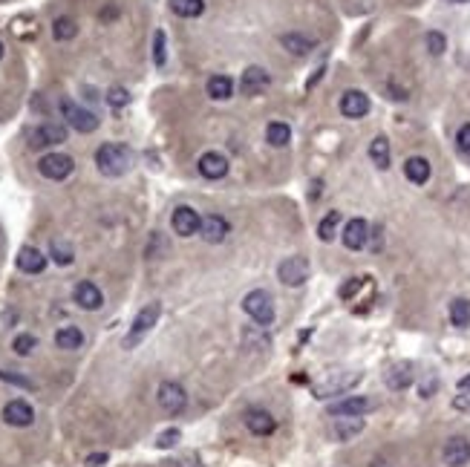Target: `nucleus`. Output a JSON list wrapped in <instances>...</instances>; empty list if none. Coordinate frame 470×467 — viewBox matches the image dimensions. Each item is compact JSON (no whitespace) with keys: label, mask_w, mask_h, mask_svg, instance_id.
<instances>
[{"label":"nucleus","mask_w":470,"mask_h":467,"mask_svg":"<svg viewBox=\"0 0 470 467\" xmlns=\"http://www.w3.org/2000/svg\"><path fill=\"white\" fill-rule=\"evenodd\" d=\"M38 346V338L35 335H29V332H24V335H17L15 338V343H12V349L17 355H32V349Z\"/></svg>","instance_id":"obj_36"},{"label":"nucleus","mask_w":470,"mask_h":467,"mask_svg":"<svg viewBox=\"0 0 470 467\" xmlns=\"http://www.w3.org/2000/svg\"><path fill=\"white\" fill-rule=\"evenodd\" d=\"M231 92H234V81L228 75H211L208 78V95L211 99L225 101V99H231Z\"/></svg>","instance_id":"obj_25"},{"label":"nucleus","mask_w":470,"mask_h":467,"mask_svg":"<svg viewBox=\"0 0 470 467\" xmlns=\"http://www.w3.org/2000/svg\"><path fill=\"white\" fill-rule=\"evenodd\" d=\"M280 44L291 52V55H309L311 49H315V44L309 41V38H303V35H298V32H289V35H283L280 38Z\"/></svg>","instance_id":"obj_28"},{"label":"nucleus","mask_w":470,"mask_h":467,"mask_svg":"<svg viewBox=\"0 0 470 467\" xmlns=\"http://www.w3.org/2000/svg\"><path fill=\"white\" fill-rule=\"evenodd\" d=\"M456 147H459L464 156H470V124H462V127H459V133H456Z\"/></svg>","instance_id":"obj_39"},{"label":"nucleus","mask_w":470,"mask_h":467,"mask_svg":"<svg viewBox=\"0 0 470 467\" xmlns=\"http://www.w3.org/2000/svg\"><path fill=\"white\" fill-rule=\"evenodd\" d=\"M165 61H168V52H165V32H162V29H156V35H153V64H156V67H165Z\"/></svg>","instance_id":"obj_35"},{"label":"nucleus","mask_w":470,"mask_h":467,"mask_svg":"<svg viewBox=\"0 0 470 467\" xmlns=\"http://www.w3.org/2000/svg\"><path fill=\"white\" fill-rule=\"evenodd\" d=\"M404 177L413 185H424L430 179V162L424 159V156H410V159L404 162Z\"/></svg>","instance_id":"obj_22"},{"label":"nucleus","mask_w":470,"mask_h":467,"mask_svg":"<svg viewBox=\"0 0 470 467\" xmlns=\"http://www.w3.org/2000/svg\"><path fill=\"white\" fill-rule=\"evenodd\" d=\"M170 225H173V231L179 234V237H193V234L200 231L202 220H200V213L193 211V208H188V205H179V208L173 211Z\"/></svg>","instance_id":"obj_10"},{"label":"nucleus","mask_w":470,"mask_h":467,"mask_svg":"<svg viewBox=\"0 0 470 467\" xmlns=\"http://www.w3.org/2000/svg\"><path fill=\"white\" fill-rule=\"evenodd\" d=\"M104 461H107V453H95V456L87 459V467H99V464H104Z\"/></svg>","instance_id":"obj_43"},{"label":"nucleus","mask_w":470,"mask_h":467,"mask_svg":"<svg viewBox=\"0 0 470 467\" xmlns=\"http://www.w3.org/2000/svg\"><path fill=\"white\" fill-rule=\"evenodd\" d=\"M450 3H464V0H450Z\"/></svg>","instance_id":"obj_45"},{"label":"nucleus","mask_w":470,"mask_h":467,"mask_svg":"<svg viewBox=\"0 0 470 467\" xmlns=\"http://www.w3.org/2000/svg\"><path fill=\"white\" fill-rule=\"evenodd\" d=\"M361 381V372H349V375H332L321 384H315V398H332V395H341L346 393L349 386H355Z\"/></svg>","instance_id":"obj_8"},{"label":"nucleus","mask_w":470,"mask_h":467,"mask_svg":"<svg viewBox=\"0 0 470 467\" xmlns=\"http://www.w3.org/2000/svg\"><path fill=\"white\" fill-rule=\"evenodd\" d=\"M338 225H341V211H329L326 217L321 220V225H318V237L323 243H332L335 240V234H338Z\"/></svg>","instance_id":"obj_30"},{"label":"nucleus","mask_w":470,"mask_h":467,"mask_svg":"<svg viewBox=\"0 0 470 467\" xmlns=\"http://www.w3.org/2000/svg\"><path fill=\"white\" fill-rule=\"evenodd\" d=\"M95 165H99V170L104 173V177H124V173L130 170L133 165V153L127 145H115V142H107L102 145L99 150H95Z\"/></svg>","instance_id":"obj_1"},{"label":"nucleus","mask_w":470,"mask_h":467,"mask_svg":"<svg viewBox=\"0 0 470 467\" xmlns=\"http://www.w3.org/2000/svg\"><path fill=\"white\" fill-rule=\"evenodd\" d=\"M369 159L375 162V167H381V170L389 167V142H387V136H375V139H372Z\"/></svg>","instance_id":"obj_26"},{"label":"nucleus","mask_w":470,"mask_h":467,"mask_svg":"<svg viewBox=\"0 0 470 467\" xmlns=\"http://www.w3.org/2000/svg\"><path fill=\"white\" fill-rule=\"evenodd\" d=\"M361 286H364V280H361V277H352V280H349V283L341 288V297H343V300H349V297L355 295V291H358Z\"/></svg>","instance_id":"obj_42"},{"label":"nucleus","mask_w":470,"mask_h":467,"mask_svg":"<svg viewBox=\"0 0 470 467\" xmlns=\"http://www.w3.org/2000/svg\"><path fill=\"white\" fill-rule=\"evenodd\" d=\"M441 459H444V464H447V467H464V464L470 461V441H467L464 436H453V439H447Z\"/></svg>","instance_id":"obj_12"},{"label":"nucleus","mask_w":470,"mask_h":467,"mask_svg":"<svg viewBox=\"0 0 470 467\" xmlns=\"http://www.w3.org/2000/svg\"><path fill=\"white\" fill-rule=\"evenodd\" d=\"M75 35H78V24L72 21V17H58V21L52 24V38L55 41H72Z\"/></svg>","instance_id":"obj_33"},{"label":"nucleus","mask_w":470,"mask_h":467,"mask_svg":"<svg viewBox=\"0 0 470 467\" xmlns=\"http://www.w3.org/2000/svg\"><path fill=\"white\" fill-rule=\"evenodd\" d=\"M444 49H447V38L441 32H427V52L439 58L444 55Z\"/></svg>","instance_id":"obj_38"},{"label":"nucleus","mask_w":470,"mask_h":467,"mask_svg":"<svg viewBox=\"0 0 470 467\" xmlns=\"http://www.w3.org/2000/svg\"><path fill=\"white\" fill-rule=\"evenodd\" d=\"M413 363H407V361H401V363H393L389 366V372L384 375V381H387V386L389 389H407L410 384H413Z\"/></svg>","instance_id":"obj_20"},{"label":"nucleus","mask_w":470,"mask_h":467,"mask_svg":"<svg viewBox=\"0 0 470 467\" xmlns=\"http://www.w3.org/2000/svg\"><path fill=\"white\" fill-rule=\"evenodd\" d=\"M72 300L81 306V309H87V311H95V309H102V303H104V295H102V288L95 286V283H90V280H81L75 288H72Z\"/></svg>","instance_id":"obj_13"},{"label":"nucleus","mask_w":470,"mask_h":467,"mask_svg":"<svg viewBox=\"0 0 470 467\" xmlns=\"http://www.w3.org/2000/svg\"><path fill=\"white\" fill-rule=\"evenodd\" d=\"M266 142H268L271 147H286V145L291 142V127L283 124V122H271V124L266 127Z\"/></svg>","instance_id":"obj_27"},{"label":"nucleus","mask_w":470,"mask_h":467,"mask_svg":"<svg viewBox=\"0 0 470 467\" xmlns=\"http://www.w3.org/2000/svg\"><path fill=\"white\" fill-rule=\"evenodd\" d=\"M3 421L6 424H12V427H29L32 421H35V410L26 404V401H9L6 407H3Z\"/></svg>","instance_id":"obj_16"},{"label":"nucleus","mask_w":470,"mask_h":467,"mask_svg":"<svg viewBox=\"0 0 470 467\" xmlns=\"http://www.w3.org/2000/svg\"><path fill=\"white\" fill-rule=\"evenodd\" d=\"M61 115L67 119V124L78 133H92V130H99V119H95V113L84 110V107H78L75 101L64 99L61 101Z\"/></svg>","instance_id":"obj_5"},{"label":"nucleus","mask_w":470,"mask_h":467,"mask_svg":"<svg viewBox=\"0 0 470 467\" xmlns=\"http://www.w3.org/2000/svg\"><path fill=\"white\" fill-rule=\"evenodd\" d=\"M243 309H245V315L254 318V323H260V326H271L274 320V303L268 297V291H251V295H245L243 300Z\"/></svg>","instance_id":"obj_3"},{"label":"nucleus","mask_w":470,"mask_h":467,"mask_svg":"<svg viewBox=\"0 0 470 467\" xmlns=\"http://www.w3.org/2000/svg\"><path fill=\"white\" fill-rule=\"evenodd\" d=\"M369 410H372V401L364 398V395H352V398H343V401L329 407V413L338 416V418H361Z\"/></svg>","instance_id":"obj_11"},{"label":"nucleus","mask_w":470,"mask_h":467,"mask_svg":"<svg viewBox=\"0 0 470 467\" xmlns=\"http://www.w3.org/2000/svg\"><path fill=\"white\" fill-rule=\"evenodd\" d=\"M0 381H6V384H17V386H26V389H32V381H29V378L12 375V372H6V369H0Z\"/></svg>","instance_id":"obj_40"},{"label":"nucleus","mask_w":470,"mask_h":467,"mask_svg":"<svg viewBox=\"0 0 470 467\" xmlns=\"http://www.w3.org/2000/svg\"><path fill=\"white\" fill-rule=\"evenodd\" d=\"M107 104L115 107V110H122L124 104H130V92L124 87H110L107 90Z\"/></svg>","instance_id":"obj_37"},{"label":"nucleus","mask_w":470,"mask_h":467,"mask_svg":"<svg viewBox=\"0 0 470 467\" xmlns=\"http://www.w3.org/2000/svg\"><path fill=\"white\" fill-rule=\"evenodd\" d=\"M200 231H202V240H205V243H222V240L228 237L231 225H228L225 217H220V213H211V217L202 220Z\"/></svg>","instance_id":"obj_18"},{"label":"nucleus","mask_w":470,"mask_h":467,"mask_svg":"<svg viewBox=\"0 0 470 467\" xmlns=\"http://www.w3.org/2000/svg\"><path fill=\"white\" fill-rule=\"evenodd\" d=\"M268 87V72L263 67H248L243 72V92L245 95H257Z\"/></svg>","instance_id":"obj_23"},{"label":"nucleus","mask_w":470,"mask_h":467,"mask_svg":"<svg viewBox=\"0 0 470 467\" xmlns=\"http://www.w3.org/2000/svg\"><path fill=\"white\" fill-rule=\"evenodd\" d=\"M200 173L205 179H222L225 173H228V159L222 153H202L200 156Z\"/></svg>","instance_id":"obj_17"},{"label":"nucleus","mask_w":470,"mask_h":467,"mask_svg":"<svg viewBox=\"0 0 470 467\" xmlns=\"http://www.w3.org/2000/svg\"><path fill=\"white\" fill-rule=\"evenodd\" d=\"M366 240H369V225H366V220L355 217V220H349V222L343 225V245H346L349 251H361V248L366 245Z\"/></svg>","instance_id":"obj_15"},{"label":"nucleus","mask_w":470,"mask_h":467,"mask_svg":"<svg viewBox=\"0 0 470 467\" xmlns=\"http://www.w3.org/2000/svg\"><path fill=\"white\" fill-rule=\"evenodd\" d=\"M459 389H470V375H467V378H462V381H459Z\"/></svg>","instance_id":"obj_44"},{"label":"nucleus","mask_w":470,"mask_h":467,"mask_svg":"<svg viewBox=\"0 0 470 467\" xmlns=\"http://www.w3.org/2000/svg\"><path fill=\"white\" fill-rule=\"evenodd\" d=\"M277 277H280V283H286V286H303V283L309 280V263H306L303 257H289V260L280 263Z\"/></svg>","instance_id":"obj_9"},{"label":"nucleus","mask_w":470,"mask_h":467,"mask_svg":"<svg viewBox=\"0 0 470 467\" xmlns=\"http://www.w3.org/2000/svg\"><path fill=\"white\" fill-rule=\"evenodd\" d=\"M170 9L179 17H200L205 12V0H170Z\"/></svg>","instance_id":"obj_29"},{"label":"nucleus","mask_w":470,"mask_h":467,"mask_svg":"<svg viewBox=\"0 0 470 467\" xmlns=\"http://www.w3.org/2000/svg\"><path fill=\"white\" fill-rule=\"evenodd\" d=\"M17 268H21L24 275H41V271L47 268V257L38 248L24 245L21 251H17Z\"/></svg>","instance_id":"obj_19"},{"label":"nucleus","mask_w":470,"mask_h":467,"mask_svg":"<svg viewBox=\"0 0 470 467\" xmlns=\"http://www.w3.org/2000/svg\"><path fill=\"white\" fill-rule=\"evenodd\" d=\"M176 441H179V430H165V433L159 436V441H156V444H159L162 450H168V447H173Z\"/></svg>","instance_id":"obj_41"},{"label":"nucleus","mask_w":470,"mask_h":467,"mask_svg":"<svg viewBox=\"0 0 470 467\" xmlns=\"http://www.w3.org/2000/svg\"><path fill=\"white\" fill-rule=\"evenodd\" d=\"M49 254H52V260L58 263V265H70L72 263V248H70V243H61V240H52V245H49Z\"/></svg>","instance_id":"obj_34"},{"label":"nucleus","mask_w":470,"mask_h":467,"mask_svg":"<svg viewBox=\"0 0 470 467\" xmlns=\"http://www.w3.org/2000/svg\"><path fill=\"white\" fill-rule=\"evenodd\" d=\"M159 311H162L159 303H147V306L139 311V315H136L130 332H127V338H124V349H133L136 343H139V341L150 332V329L156 326V320H159Z\"/></svg>","instance_id":"obj_2"},{"label":"nucleus","mask_w":470,"mask_h":467,"mask_svg":"<svg viewBox=\"0 0 470 467\" xmlns=\"http://www.w3.org/2000/svg\"><path fill=\"white\" fill-rule=\"evenodd\" d=\"M61 142H67V127L64 124H55V122H47L41 127H35L32 136H29V147L32 150L52 147V145H61Z\"/></svg>","instance_id":"obj_7"},{"label":"nucleus","mask_w":470,"mask_h":467,"mask_svg":"<svg viewBox=\"0 0 470 467\" xmlns=\"http://www.w3.org/2000/svg\"><path fill=\"white\" fill-rule=\"evenodd\" d=\"M159 407L168 413V416H179L182 410H185V404H188V395H185V389L176 384V381H165L162 386H159Z\"/></svg>","instance_id":"obj_6"},{"label":"nucleus","mask_w":470,"mask_h":467,"mask_svg":"<svg viewBox=\"0 0 470 467\" xmlns=\"http://www.w3.org/2000/svg\"><path fill=\"white\" fill-rule=\"evenodd\" d=\"M364 430V418H338L335 424V436L341 441H349L352 436H358Z\"/></svg>","instance_id":"obj_32"},{"label":"nucleus","mask_w":470,"mask_h":467,"mask_svg":"<svg viewBox=\"0 0 470 467\" xmlns=\"http://www.w3.org/2000/svg\"><path fill=\"white\" fill-rule=\"evenodd\" d=\"M0 58H3V44H0Z\"/></svg>","instance_id":"obj_46"},{"label":"nucleus","mask_w":470,"mask_h":467,"mask_svg":"<svg viewBox=\"0 0 470 467\" xmlns=\"http://www.w3.org/2000/svg\"><path fill=\"white\" fill-rule=\"evenodd\" d=\"M245 427L254 436H271L277 421H274L271 413H266V410H251V413H245Z\"/></svg>","instance_id":"obj_21"},{"label":"nucleus","mask_w":470,"mask_h":467,"mask_svg":"<svg viewBox=\"0 0 470 467\" xmlns=\"http://www.w3.org/2000/svg\"><path fill=\"white\" fill-rule=\"evenodd\" d=\"M38 170H41V177H47L52 182H61L75 170V162L67 153H47V156H41V162H38Z\"/></svg>","instance_id":"obj_4"},{"label":"nucleus","mask_w":470,"mask_h":467,"mask_svg":"<svg viewBox=\"0 0 470 467\" xmlns=\"http://www.w3.org/2000/svg\"><path fill=\"white\" fill-rule=\"evenodd\" d=\"M341 113L346 119H364L369 113V95L361 90H346L343 99H341Z\"/></svg>","instance_id":"obj_14"},{"label":"nucleus","mask_w":470,"mask_h":467,"mask_svg":"<svg viewBox=\"0 0 470 467\" xmlns=\"http://www.w3.org/2000/svg\"><path fill=\"white\" fill-rule=\"evenodd\" d=\"M450 323H453V326H459V329L470 326V300L459 297V300H453V303H450Z\"/></svg>","instance_id":"obj_31"},{"label":"nucleus","mask_w":470,"mask_h":467,"mask_svg":"<svg viewBox=\"0 0 470 467\" xmlns=\"http://www.w3.org/2000/svg\"><path fill=\"white\" fill-rule=\"evenodd\" d=\"M55 346L58 349H81L84 346V332L78 326H64V329H58L55 332Z\"/></svg>","instance_id":"obj_24"}]
</instances>
